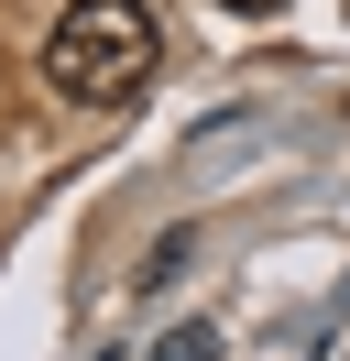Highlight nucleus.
<instances>
[{
    "label": "nucleus",
    "instance_id": "f257e3e1",
    "mask_svg": "<svg viewBox=\"0 0 350 361\" xmlns=\"http://www.w3.org/2000/svg\"><path fill=\"white\" fill-rule=\"evenodd\" d=\"M153 55H164V33L143 0H66L44 33V88L66 110H131L153 88Z\"/></svg>",
    "mask_w": 350,
    "mask_h": 361
},
{
    "label": "nucleus",
    "instance_id": "f03ea898",
    "mask_svg": "<svg viewBox=\"0 0 350 361\" xmlns=\"http://www.w3.org/2000/svg\"><path fill=\"white\" fill-rule=\"evenodd\" d=\"M164 361H219V339H208V329H175V339H164Z\"/></svg>",
    "mask_w": 350,
    "mask_h": 361
},
{
    "label": "nucleus",
    "instance_id": "7ed1b4c3",
    "mask_svg": "<svg viewBox=\"0 0 350 361\" xmlns=\"http://www.w3.org/2000/svg\"><path fill=\"white\" fill-rule=\"evenodd\" d=\"M219 11H284V0H219Z\"/></svg>",
    "mask_w": 350,
    "mask_h": 361
}]
</instances>
